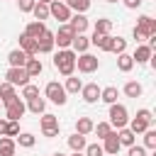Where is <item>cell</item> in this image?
Listing matches in <instances>:
<instances>
[{"mask_svg": "<svg viewBox=\"0 0 156 156\" xmlns=\"http://www.w3.org/2000/svg\"><path fill=\"white\" fill-rule=\"evenodd\" d=\"M76 51H71V49H58L56 54H54V66H56V71L61 73V76H73L76 73Z\"/></svg>", "mask_w": 156, "mask_h": 156, "instance_id": "obj_1", "label": "cell"}, {"mask_svg": "<svg viewBox=\"0 0 156 156\" xmlns=\"http://www.w3.org/2000/svg\"><path fill=\"white\" fill-rule=\"evenodd\" d=\"M24 112H27V105H24V100L20 95H15L10 102H5V119L20 122V117H24Z\"/></svg>", "mask_w": 156, "mask_h": 156, "instance_id": "obj_2", "label": "cell"}, {"mask_svg": "<svg viewBox=\"0 0 156 156\" xmlns=\"http://www.w3.org/2000/svg\"><path fill=\"white\" fill-rule=\"evenodd\" d=\"M44 95H46V100H51L54 105H66V100H68V93L63 90V85H61L58 80H51V83H46V88H44Z\"/></svg>", "mask_w": 156, "mask_h": 156, "instance_id": "obj_3", "label": "cell"}, {"mask_svg": "<svg viewBox=\"0 0 156 156\" xmlns=\"http://www.w3.org/2000/svg\"><path fill=\"white\" fill-rule=\"evenodd\" d=\"M127 122H129L127 107L119 105V102H112V105H110V127H112V129H124Z\"/></svg>", "mask_w": 156, "mask_h": 156, "instance_id": "obj_4", "label": "cell"}, {"mask_svg": "<svg viewBox=\"0 0 156 156\" xmlns=\"http://www.w3.org/2000/svg\"><path fill=\"white\" fill-rule=\"evenodd\" d=\"M76 68L80 71V73H95L98 68H100V61H98V56H93V54H78L76 56Z\"/></svg>", "mask_w": 156, "mask_h": 156, "instance_id": "obj_5", "label": "cell"}, {"mask_svg": "<svg viewBox=\"0 0 156 156\" xmlns=\"http://www.w3.org/2000/svg\"><path fill=\"white\" fill-rule=\"evenodd\" d=\"M73 37H76V32L71 29V24H68V22H66V24H58V32L54 34V44H56L58 49H71Z\"/></svg>", "mask_w": 156, "mask_h": 156, "instance_id": "obj_6", "label": "cell"}, {"mask_svg": "<svg viewBox=\"0 0 156 156\" xmlns=\"http://www.w3.org/2000/svg\"><path fill=\"white\" fill-rule=\"evenodd\" d=\"M49 17H54V20L61 22V24H66V22L71 20V10L66 7L63 0H54V2H49Z\"/></svg>", "mask_w": 156, "mask_h": 156, "instance_id": "obj_7", "label": "cell"}, {"mask_svg": "<svg viewBox=\"0 0 156 156\" xmlns=\"http://www.w3.org/2000/svg\"><path fill=\"white\" fill-rule=\"evenodd\" d=\"M5 83H10V85H20V88H24L27 83H29V73L24 71V68H10L7 73H5Z\"/></svg>", "mask_w": 156, "mask_h": 156, "instance_id": "obj_8", "label": "cell"}, {"mask_svg": "<svg viewBox=\"0 0 156 156\" xmlns=\"http://www.w3.org/2000/svg\"><path fill=\"white\" fill-rule=\"evenodd\" d=\"M54 46H56V44H54V32L46 29V32L37 39V54H51Z\"/></svg>", "mask_w": 156, "mask_h": 156, "instance_id": "obj_9", "label": "cell"}, {"mask_svg": "<svg viewBox=\"0 0 156 156\" xmlns=\"http://www.w3.org/2000/svg\"><path fill=\"white\" fill-rule=\"evenodd\" d=\"M100 85L98 83H85L83 88H80V95H83V100L88 102V105H93V102H98L100 100Z\"/></svg>", "mask_w": 156, "mask_h": 156, "instance_id": "obj_10", "label": "cell"}, {"mask_svg": "<svg viewBox=\"0 0 156 156\" xmlns=\"http://www.w3.org/2000/svg\"><path fill=\"white\" fill-rule=\"evenodd\" d=\"M122 146H119V139H117V132L112 129L105 139H102V151H105V156H115L117 151H119Z\"/></svg>", "mask_w": 156, "mask_h": 156, "instance_id": "obj_11", "label": "cell"}, {"mask_svg": "<svg viewBox=\"0 0 156 156\" xmlns=\"http://www.w3.org/2000/svg\"><path fill=\"white\" fill-rule=\"evenodd\" d=\"M27 58H29V56H27L22 49H12V51L7 54V63H10V68H24Z\"/></svg>", "mask_w": 156, "mask_h": 156, "instance_id": "obj_12", "label": "cell"}, {"mask_svg": "<svg viewBox=\"0 0 156 156\" xmlns=\"http://www.w3.org/2000/svg\"><path fill=\"white\" fill-rule=\"evenodd\" d=\"M68 24H71V29L76 32V34H85V29H88V17L85 15H71V20H68Z\"/></svg>", "mask_w": 156, "mask_h": 156, "instance_id": "obj_13", "label": "cell"}, {"mask_svg": "<svg viewBox=\"0 0 156 156\" xmlns=\"http://www.w3.org/2000/svg\"><path fill=\"white\" fill-rule=\"evenodd\" d=\"M136 29H141V32H146V34L151 37V34H156V20H154L151 15H141V17L136 20Z\"/></svg>", "mask_w": 156, "mask_h": 156, "instance_id": "obj_14", "label": "cell"}, {"mask_svg": "<svg viewBox=\"0 0 156 156\" xmlns=\"http://www.w3.org/2000/svg\"><path fill=\"white\" fill-rule=\"evenodd\" d=\"M154 56V49H149L146 44H139L136 46V51L132 54V58H134V63H149V58Z\"/></svg>", "mask_w": 156, "mask_h": 156, "instance_id": "obj_15", "label": "cell"}, {"mask_svg": "<svg viewBox=\"0 0 156 156\" xmlns=\"http://www.w3.org/2000/svg\"><path fill=\"white\" fill-rule=\"evenodd\" d=\"M44 32H46V24H44V22H37V20H34V22H29V24L24 27V34H27L29 39H39Z\"/></svg>", "mask_w": 156, "mask_h": 156, "instance_id": "obj_16", "label": "cell"}, {"mask_svg": "<svg viewBox=\"0 0 156 156\" xmlns=\"http://www.w3.org/2000/svg\"><path fill=\"white\" fill-rule=\"evenodd\" d=\"M88 46H90V39L85 34H76L73 41H71V51H76V54H85Z\"/></svg>", "mask_w": 156, "mask_h": 156, "instance_id": "obj_17", "label": "cell"}, {"mask_svg": "<svg viewBox=\"0 0 156 156\" xmlns=\"http://www.w3.org/2000/svg\"><path fill=\"white\" fill-rule=\"evenodd\" d=\"M24 71L29 73V78H37V76L44 71V63H41L37 56H29V58H27V63H24Z\"/></svg>", "mask_w": 156, "mask_h": 156, "instance_id": "obj_18", "label": "cell"}, {"mask_svg": "<svg viewBox=\"0 0 156 156\" xmlns=\"http://www.w3.org/2000/svg\"><path fill=\"white\" fill-rule=\"evenodd\" d=\"M66 2V7L71 10V12H76V15H85L88 10H90V0H63Z\"/></svg>", "mask_w": 156, "mask_h": 156, "instance_id": "obj_19", "label": "cell"}, {"mask_svg": "<svg viewBox=\"0 0 156 156\" xmlns=\"http://www.w3.org/2000/svg\"><path fill=\"white\" fill-rule=\"evenodd\" d=\"M20 49L27 56H37V39H29L27 34H20Z\"/></svg>", "mask_w": 156, "mask_h": 156, "instance_id": "obj_20", "label": "cell"}, {"mask_svg": "<svg viewBox=\"0 0 156 156\" xmlns=\"http://www.w3.org/2000/svg\"><path fill=\"white\" fill-rule=\"evenodd\" d=\"M90 44L102 49V51H110V44H112V34H93L90 37Z\"/></svg>", "mask_w": 156, "mask_h": 156, "instance_id": "obj_21", "label": "cell"}, {"mask_svg": "<svg viewBox=\"0 0 156 156\" xmlns=\"http://www.w3.org/2000/svg\"><path fill=\"white\" fill-rule=\"evenodd\" d=\"M24 105H27V110L34 112V115H44V112H46V100H44V98H32V100H27Z\"/></svg>", "mask_w": 156, "mask_h": 156, "instance_id": "obj_22", "label": "cell"}, {"mask_svg": "<svg viewBox=\"0 0 156 156\" xmlns=\"http://www.w3.org/2000/svg\"><path fill=\"white\" fill-rule=\"evenodd\" d=\"M39 124H41V132H49V129H61V127H58V117H56V115H49V112H44V115H41Z\"/></svg>", "mask_w": 156, "mask_h": 156, "instance_id": "obj_23", "label": "cell"}, {"mask_svg": "<svg viewBox=\"0 0 156 156\" xmlns=\"http://www.w3.org/2000/svg\"><path fill=\"white\" fill-rule=\"evenodd\" d=\"M93 127H95V122L90 119V117H78L76 119V134H90L93 132Z\"/></svg>", "mask_w": 156, "mask_h": 156, "instance_id": "obj_24", "label": "cell"}, {"mask_svg": "<svg viewBox=\"0 0 156 156\" xmlns=\"http://www.w3.org/2000/svg\"><path fill=\"white\" fill-rule=\"evenodd\" d=\"M15 144H20L22 149H32V146L37 144V136H34L32 132H20V134L15 136Z\"/></svg>", "mask_w": 156, "mask_h": 156, "instance_id": "obj_25", "label": "cell"}, {"mask_svg": "<svg viewBox=\"0 0 156 156\" xmlns=\"http://www.w3.org/2000/svg\"><path fill=\"white\" fill-rule=\"evenodd\" d=\"M117 68H119L122 73H129V71L134 68V58H132V54H127V51L119 54V56H117Z\"/></svg>", "mask_w": 156, "mask_h": 156, "instance_id": "obj_26", "label": "cell"}, {"mask_svg": "<svg viewBox=\"0 0 156 156\" xmlns=\"http://www.w3.org/2000/svg\"><path fill=\"white\" fill-rule=\"evenodd\" d=\"M141 93H144V88H141V83H136V80H127L124 83V95L127 98H141Z\"/></svg>", "mask_w": 156, "mask_h": 156, "instance_id": "obj_27", "label": "cell"}, {"mask_svg": "<svg viewBox=\"0 0 156 156\" xmlns=\"http://www.w3.org/2000/svg\"><path fill=\"white\" fill-rule=\"evenodd\" d=\"M85 144H88V141H85V136H83V134H71V136H68V149H71V151L83 154Z\"/></svg>", "mask_w": 156, "mask_h": 156, "instance_id": "obj_28", "label": "cell"}, {"mask_svg": "<svg viewBox=\"0 0 156 156\" xmlns=\"http://www.w3.org/2000/svg\"><path fill=\"white\" fill-rule=\"evenodd\" d=\"M117 95H119V90H117L115 85H107V88H102V90H100V100H102V102H107V105L117 102Z\"/></svg>", "mask_w": 156, "mask_h": 156, "instance_id": "obj_29", "label": "cell"}, {"mask_svg": "<svg viewBox=\"0 0 156 156\" xmlns=\"http://www.w3.org/2000/svg\"><path fill=\"white\" fill-rule=\"evenodd\" d=\"M117 139H119V146H132V144H136V134H132L127 127H124V129H117Z\"/></svg>", "mask_w": 156, "mask_h": 156, "instance_id": "obj_30", "label": "cell"}, {"mask_svg": "<svg viewBox=\"0 0 156 156\" xmlns=\"http://www.w3.org/2000/svg\"><path fill=\"white\" fill-rule=\"evenodd\" d=\"M15 149H17L15 139H10V136L0 139V156H15Z\"/></svg>", "mask_w": 156, "mask_h": 156, "instance_id": "obj_31", "label": "cell"}, {"mask_svg": "<svg viewBox=\"0 0 156 156\" xmlns=\"http://www.w3.org/2000/svg\"><path fill=\"white\" fill-rule=\"evenodd\" d=\"M149 127H151V124H146V122H144V119H139V117H134L132 122H127V129H129L132 134H144Z\"/></svg>", "mask_w": 156, "mask_h": 156, "instance_id": "obj_32", "label": "cell"}, {"mask_svg": "<svg viewBox=\"0 0 156 156\" xmlns=\"http://www.w3.org/2000/svg\"><path fill=\"white\" fill-rule=\"evenodd\" d=\"M15 95H17V93H15V85H10V83L2 80V83H0V102L5 105V102H10Z\"/></svg>", "mask_w": 156, "mask_h": 156, "instance_id": "obj_33", "label": "cell"}, {"mask_svg": "<svg viewBox=\"0 0 156 156\" xmlns=\"http://www.w3.org/2000/svg\"><path fill=\"white\" fill-rule=\"evenodd\" d=\"M32 15H34V20H37V22H44V20H49V5H44V2H37V5H34V10H32Z\"/></svg>", "mask_w": 156, "mask_h": 156, "instance_id": "obj_34", "label": "cell"}, {"mask_svg": "<svg viewBox=\"0 0 156 156\" xmlns=\"http://www.w3.org/2000/svg\"><path fill=\"white\" fill-rule=\"evenodd\" d=\"M127 51V39H122V37H112V44H110V54H124Z\"/></svg>", "mask_w": 156, "mask_h": 156, "instance_id": "obj_35", "label": "cell"}, {"mask_svg": "<svg viewBox=\"0 0 156 156\" xmlns=\"http://www.w3.org/2000/svg\"><path fill=\"white\" fill-rule=\"evenodd\" d=\"M80 88H83V80L80 78H76V76H68L66 78V85H63L66 93H80Z\"/></svg>", "mask_w": 156, "mask_h": 156, "instance_id": "obj_36", "label": "cell"}, {"mask_svg": "<svg viewBox=\"0 0 156 156\" xmlns=\"http://www.w3.org/2000/svg\"><path fill=\"white\" fill-rule=\"evenodd\" d=\"M110 29H112V22L105 20V17H100V20H95V29H93V34H110Z\"/></svg>", "mask_w": 156, "mask_h": 156, "instance_id": "obj_37", "label": "cell"}, {"mask_svg": "<svg viewBox=\"0 0 156 156\" xmlns=\"http://www.w3.org/2000/svg\"><path fill=\"white\" fill-rule=\"evenodd\" d=\"M93 132L98 134V139H105V136L112 132V127H110V122H98V124L93 127Z\"/></svg>", "mask_w": 156, "mask_h": 156, "instance_id": "obj_38", "label": "cell"}, {"mask_svg": "<svg viewBox=\"0 0 156 156\" xmlns=\"http://www.w3.org/2000/svg\"><path fill=\"white\" fill-rule=\"evenodd\" d=\"M144 149H156V129H146L144 132Z\"/></svg>", "mask_w": 156, "mask_h": 156, "instance_id": "obj_39", "label": "cell"}, {"mask_svg": "<svg viewBox=\"0 0 156 156\" xmlns=\"http://www.w3.org/2000/svg\"><path fill=\"white\" fill-rule=\"evenodd\" d=\"M83 156H105V151H102V144H85V149H83Z\"/></svg>", "mask_w": 156, "mask_h": 156, "instance_id": "obj_40", "label": "cell"}, {"mask_svg": "<svg viewBox=\"0 0 156 156\" xmlns=\"http://www.w3.org/2000/svg\"><path fill=\"white\" fill-rule=\"evenodd\" d=\"M22 98H24V100H32V98H39V88H37V85H32V83H27V85L22 88Z\"/></svg>", "mask_w": 156, "mask_h": 156, "instance_id": "obj_41", "label": "cell"}, {"mask_svg": "<svg viewBox=\"0 0 156 156\" xmlns=\"http://www.w3.org/2000/svg\"><path fill=\"white\" fill-rule=\"evenodd\" d=\"M136 117H139V119H144L146 124H154V112H151V110H146V107L136 110Z\"/></svg>", "mask_w": 156, "mask_h": 156, "instance_id": "obj_42", "label": "cell"}, {"mask_svg": "<svg viewBox=\"0 0 156 156\" xmlns=\"http://www.w3.org/2000/svg\"><path fill=\"white\" fill-rule=\"evenodd\" d=\"M17 134H20V122H10V119H7V129H5V136L15 139Z\"/></svg>", "mask_w": 156, "mask_h": 156, "instance_id": "obj_43", "label": "cell"}, {"mask_svg": "<svg viewBox=\"0 0 156 156\" xmlns=\"http://www.w3.org/2000/svg\"><path fill=\"white\" fill-rule=\"evenodd\" d=\"M127 156H146V149L139 144H132V146H127Z\"/></svg>", "mask_w": 156, "mask_h": 156, "instance_id": "obj_44", "label": "cell"}, {"mask_svg": "<svg viewBox=\"0 0 156 156\" xmlns=\"http://www.w3.org/2000/svg\"><path fill=\"white\" fill-rule=\"evenodd\" d=\"M17 5H20V12H32L37 0H17Z\"/></svg>", "mask_w": 156, "mask_h": 156, "instance_id": "obj_45", "label": "cell"}, {"mask_svg": "<svg viewBox=\"0 0 156 156\" xmlns=\"http://www.w3.org/2000/svg\"><path fill=\"white\" fill-rule=\"evenodd\" d=\"M132 37H134V41H136V44H144V41L149 39V34H146V32H141V29H136V27L132 29Z\"/></svg>", "mask_w": 156, "mask_h": 156, "instance_id": "obj_46", "label": "cell"}, {"mask_svg": "<svg viewBox=\"0 0 156 156\" xmlns=\"http://www.w3.org/2000/svg\"><path fill=\"white\" fill-rule=\"evenodd\" d=\"M141 2H144V0H122V5H124L127 10H139Z\"/></svg>", "mask_w": 156, "mask_h": 156, "instance_id": "obj_47", "label": "cell"}, {"mask_svg": "<svg viewBox=\"0 0 156 156\" xmlns=\"http://www.w3.org/2000/svg\"><path fill=\"white\" fill-rule=\"evenodd\" d=\"M46 139H54V136H58V129H49V132H41Z\"/></svg>", "mask_w": 156, "mask_h": 156, "instance_id": "obj_48", "label": "cell"}, {"mask_svg": "<svg viewBox=\"0 0 156 156\" xmlns=\"http://www.w3.org/2000/svg\"><path fill=\"white\" fill-rule=\"evenodd\" d=\"M5 129H7V119H0V136H5Z\"/></svg>", "mask_w": 156, "mask_h": 156, "instance_id": "obj_49", "label": "cell"}, {"mask_svg": "<svg viewBox=\"0 0 156 156\" xmlns=\"http://www.w3.org/2000/svg\"><path fill=\"white\" fill-rule=\"evenodd\" d=\"M37 2H44V5H49V2H54V0H37Z\"/></svg>", "mask_w": 156, "mask_h": 156, "instance_id": "obj_50", "label": "cell"}, {"mask_svg": "<svg viewBox=\"0 0 156 156\" xmlns=\"http://www.w3.org/2000/svg\"><path fill=\"white\" fill-rule=\"evenodd\" d=\"M71 156H83V154H78V151H73V154H71Z\"/></svg>", "mask_w": 156, "mask_h": 156, "instance_id": "obj_51", "label": "cell"}, {"mask_svg": "<svg viewBox=\"0 0 156 156\" xmlns=\"http://www.w3.org/2000/svg\"><path fill=\"white\" fill-rule=\"evenodd\" d=\"M54 156H66V154H61V151H58V154H54Z\"/></svg>", "mask_w": 156, "mask_h": 156, "instance_id": "obj_52", "label": "cell"}, {"mask_svg": "<svg viewBox=\"0 0 156 156\" xmlns=\"http://www.w3.org/2000/svg\"><path fill=\"white\" fill-rule=\"evenodd\" d=\"M105 2H119V0H105Z\"/></svg>", "mask_w": 156, "mask_h": 156, "instance_id": "obj_53", "label": "cell"}, {"mask_svg": "<svg viewBox=\"0 0 156 156\" xmlns=\"http://www.w3.org/2000/svg\"><path fill=\"white\" fill-rule=\"evenodd\" d=\"M0 107H2V102H0Z\"/></svg>", "mask_w": 156, "mask_h": 156, "instance_id": "obj_54", "label": "cell"}]
</instances>
